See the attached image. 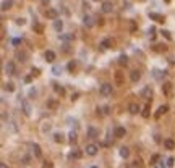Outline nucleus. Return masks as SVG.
<instances>
[{
    "mask_svg": "<svg viewBox=\"0 0 175 168\" xmlns=\"http://www.w3.org/2000/svg\"><path fill=\"white\" fill-rule=\"evenodd\" d=\"M154 32H156V27H151V29H149V34H151V37H154Z\"/></svg>",
    "mask_w": 175,
    "mask_h": 168,
    "instance_id": "obj_43",
    "label": "nucleus"
},
{
    "mask_svg": "<svg viewBox=\"0 0 175 168\" xmlns=\"http://www.w3.org/2000/svg\"><path fill=\"white\" fill-rule=\"evenodd\" d=\"M78 97H79V94H73V95H72V100H76Z\"/></svg>",
    "mask_w": 175,
    "mask_h": 168,
    "instance_id": "obj_44",
    "label": "nucleus"
},
{
    "mask_svg": "<svg viewBox=\"0 0 175 168\" xmlns=\"http://www.w3.org/2000/svg\"><path fill=\"white\" fill-rule=\"evenodd\" d=\"M88 137H91V139L99 137V129L94 128V126H89V128H88Z\"/></svg>",
    "mask_w": 175,
    "mask_h": 168,
    "instance_id": "obj_8",
    "label": "nucleus"
},
{
    "mask_svg": "<svg viewBox=\"0 0 175 168\" xmlns=\"http://www.w3.org/2000/svg\"><path fill=\"white\" fill-rule=\"evenodd\" d=\"M164 147L169 149V150H172V149H175V142L172 139H164Z\"/></svg>",
    "mask_w": 175,
    "mask_h": 168,
    "instance_id": "obj_19",
    "label": "nucleus"
},
{
    "mask_svg": "<svg viewBox=\"0 0 175 168\" xmlns=\"http://www.w3.org/2000/svg\"><path fill=\"white\" fill-rule=\"evenodd\" d=\"M55 52L54 50H45V53H44V58H45V62H49V63H52L55 60Z\"/></svg>",
    "mask_w": 175,
    "mask_h": 168,
    "instance_id": "obj_10",
    "label": "nucleus"
},
{
    "mask_svg": "<svg viewBox=\"0 0 175 168\" xmlns=\"http://www.w3.org/2000/svg\"><path fill=\"white\" fill-rule=\"evenodd\" d=\"M159 158H160V155H159V153H154V155L151 157V165H156V163H157V160H159Z\"/></svg>",
    "mask_w": 175,
    "mask_h": 168,
    "instance_id": "obj_33",
    "label": "nucleus"
},
{
    "mask_svg": "<svg viewBox=\"0 0 175 168\" xmlns=\"http://www.w3.org/2000/svg\"><path fill=\"white\" fill-rule=\"evenodd\" d=\"M16 24H18V26H23V24H25V20H23V18H18V20H16Z\"/></svg>",
    "mask_w": 175,
    "mask_h": 168,
    "instance_id": "obj_37",
    "label": "nucleus"
},
{
    "mask_svg": "<svg viewBox=\"0 0 175 168\" xmlns=\"http://www.w3.org/2000/svg\"><path fill=\"white\" fill-rule=\"evenodd\" d=\"M160 32H162V36L165 37V39H167V40H170V39H172V36H170V32L169 31H165V29H162V31H160Z\"/></svg>",
    "mask_w": 175,
    "mask_h": 168,
    "instance_id": "obj_35",
    "label": "nucleus"
},
{
    "mask_svg": "<svg viewBox=\"0 0 175 168\" xmlns=\"http://www.w3.org/2000/svg\"><path fill=\"white\" fill-rule=\"evenodd\" d=\"M45 16L49 18V20H57V18H59V11H57L55 8H49V10H45Z\"/></svg>",
    "mask_w": 175,
    "mask_h": 168,
    "instance_id": "obj_7",
    "label": "nucleus"
},
{
    "mask_svg": "<svg viewBox=\"0 0 175 168\" xmlns=\"http://www.w3.org/2000/svg\"><path fill=\"white\" fill-rule=\"evenodd\" d=\"M31 71H32V74H34V76H39V74H41V73H39V69H37V68H32Z\"/></svg>",
    "mask_w": 175,
    "mask_h": 168,
    "instance_id": "obj_40",
    "label": "nucleus"
},
{
    "mask_svg": "<svg viewBox=\"0 0 175 168\" xmlns=\"http://www.w3.org/2000/svg\"><path fill=\"white\" fill-rule=\"evenodd\" d=\"M67 68H68V71H70V73H73V71H75V68H76V62H70V63L67 65Z\"/></svg>",
    "mask_w": 175,
    "mask_h": 168,
    "instance_id": "obj_32",
    "label": "nucleus"
},
{
    "mask_svg": "<svg viewBox=\"0 0 175 168\" xmlns=\"http://www.w3.org/2000/svg\"><path fill=\"white\" fill-rule=\"evenodd\" d=\"M112 84H109V82H104L101 87H99V92H101V95L102 97H110L112 95Z\"/></svg>",
    "mask_w": 175,
    "mask_h": 168,
    "instance_id": "obj_1",
    "label": "nucleus"
},
{
    "mask_svg": "<svg viewBox=\"0 0 175 168\" xmlns=\"http://www.w3.org/2000/svg\"><path fill=\"white\" fill-rule=\"evenodd\" d=\"M5 73L7 74H15V63L13 62H8L5 65Z\"/></svg>",
    "mask_w": 175,
    "mask_h": 168,
    "instance_id": "obj_15",
    "label": "nucleus"
},
{
    "mask_svg": "<svg viewBox=\"0 0 175 168\" xmlns=\"http://www.w3.org/2000/svg\"><path fill=\"white\" fill-rule=\"evenodd\" d=\"M5 91L13 92V91H15V84H13V82H7V84H5Z\"/></svg>",
    "mask_w": 175,
    "mask_h": 168,
    "instance_id": "obj_31",
    "label": "nucleus"
},
{
    "mask_svg": "<svg viewBox=\"0 0 175 168\" xmlns=\"http://www.w3.org/2000/svg\"><path fill=\"white\" fill-rule=\"evenodd\" d=\"M54 27H55V31H62L63 29V23L60 21V20H55V23H54Z\"/></svg>",
    "mask_w": 175,
    "mask_h": 168,
    "instance_id": "obj_29",
    "label": "nucleus"
},
{
    "mask_svg": "<svg viewBox=\"0 0 175 168\" xmlns=\"http://www.w3.org/2000/svg\"><path fill=\"white\" fill-rule=\"evenodd\" d=\"M49 107H57V104H55L54 100H50V102H49Z\"/></svg>",
    "mask_w": 175,
    "mask_h": 168,
    "instance_id": "obj_45",
    "label": "nucleus"
},
{
    "mask_svg": "<svg viewBox=\"0 0 175 168\" xmlns=\"http://www.w3.org/2000/svg\"><path fill=\"white\" fill-rule=\"evenodd\" d=\"M120 157L122 158H128L130 157V149L128 147H120Z\"/></svg>",
    "mask_w": 175,
    "mask_h": 168,
    "instance_id": "obj_21",
    "label": "nucleus"
},
{
    "mask_svg": "<svg viewBox=\"0 0 175 168\" xmlns=\"http://www.w3.org/2000/svg\"><path fill=\"white\" fill-rule=\"evenodd\" d=\"M119 63L122 65V66H125V65L128 63V57H126V55H120V57H119Z\"/></svg>",
    "mask_w": 175,
    "mask_h": 168,
    "instance_id": "obj_30",
    "label": "nucleus"
},
{
    "mask_svg": "<svg viewBox=\"0 0 175 168\" xmlns=\"http://www.w3.org/2000/svg\"><path fill=\"white\" fill-rule=\"evenodd\" d=\"M133 165H135L136 168H141V166H143V163H141V160H140V158H136V160H135V163H133Z\"/></svg>",
    "mask_w": 175,
    "mask_h": 168,
    "instance_id": "obj_36",
    "label": "nucleus"
},
{
    "mask_svg": "<svg viewBox=\"0 0 175 168\" xmlns=\"http://www.w3.org/2000/svg\"><path fill=\"white\" fill-rule=\"evenodd\" d=\"M0 168H8V166H7V163L2 162V163H0Z\"/></svg>",
    "mask_w": 175,
    "mask_h": 168,
    "instance_id": "obj_46",
    "label": "nucleus"
},
{
    "mask_svg": "<svg viewBox=\"0 0 175 168\" xmlns=\"http://www.w3.org/2000/svg\"><path fill=\"white\" fill-rule=\"evenodd\" d=\"M167 111H169V105H160L159 108H157V111L154 113V118H156V120H159L160 116H162V115H165Z\"/></svg>",
    "mask_w": 175,
    "mask_h": 168,
    "instance_id": "obj_5",
    "label": "nucleus"
},
{
    "mask_svg": "<svg viewBox=\"0 0 175 168\" xmlns=\"http://www.w3.org/2000/svg\"><path fill=\"white\" fill-rule=\"evenodd\" d=\"M141 115H143V118H149V115H151V104H149V102L146 104L144 110L141 111Z\"/></svg>",
    "mask_w": 175,
    "mask_h": 168,
    "instance_id": "obj_20",
    "label": "nucleus"
},
{
    "mask_svg": "<svg viewBox=\"0 0 175 168\" xmlns=\"http://www.w3.org/2000/svg\"><path fill=\"white\" fill-rule=\"evenodd\" d=\"M173 163H175V160H173L172 157H170L169 160H167V165H169V166H173Z\"/></svg>",
    "mask_w": 175,
    "mask_h": 168,
    "instance_id": "obj_38",
    "label": "nucleus"
},
{
    "mask_svg": "<svg viewBox=\"0 0 175 168\" xmlns=\"http://www.w3.org/2000/svg\"><path fill=\"white\" fill-rule=\"evenodd\" d=\"M12 5H13L12 0H3V3H2V11H7L8 8H12Z\"/></svg>",
    "mask_w": 175,
    "mask_h": 168,
    "instance_id": "obj_25",
    "label": "nucleus"
},
{
    "mask_svg": "<svg viewBox=\"0 0 175 168\" xmlns=\"http://www.w3.org/2000/svg\"><path fill=\"white\" fill-rule=\"evenodd\" d=\"M91 168H99V166H91Z\"/></svg>",
    "mask_w": 175,
    "mask_h": 168,
    "instance_id": "obj_48",
    "label": "nucleus"
},
{
    "mask_svg": "<svg viewBox=\"0 0 175 168\" xmlns=\"http://www.w3.org/2000/svg\"><path fill=\"white\" fill-rule=\"evenodd\" d=\"M23 163H25V165H28V163H29V157H23Z\"/></svg>",
    "mask_w": 175,
    "mask_h": 168,
    "instance_id": "obj_42",
    "label": "nucleus"
},
{
    "mask_svg": "<svg viewBox=\"0 0 175 168\" xmlns=\"http://www.w3.org/2000/svg\"><path fill=\"white\" fill-rule=\"evenodd\" d=\"M32 29L36 32H39V34H42V32H44V26L39 24V23H34V24H32Z\"/></svg>",
    "mask_w": 175,
    "mask_h": 168,
    "instance_id": "obj_27",
    "label": "nucleus"
},
{
    "mask_svg": "<svg viewBox=\"0 0 175 168\" xmlns=\"http://www.w3.org/2000/svg\"><path fill=\"white\" fill-rule=\"evenodd\" d=\"M97 152H99V146H96V144H88V146H86V153H88V155L94 157Z\"/></svg>",
    "mask_w": 175,
    "mask_h": 168,
    "instance_id": "obj_4",
    "label": "nucleus"
},
{
    "mask_svg": "<svg viewBox=\"0 0 175 168\" xmlns=\"http://www.w3.org/2000/svg\"><path fill=\"white\" fill-rule=\"evenodd\" d=\"M112 44H113V40L110 39V37H106L102 42H101V45H102V49H110L112 47Z\"/></svg>",
    "mask_w": 175,
    "mask_h": 168,
    "instance_id": "obj_18",
    "label": "nucleus"
},
{
    "mask_svg": "<svg viewBox=\"0 0 175 168\" xmlns=\"http://www.w3.org/2000/svg\"><path fill=\"white\" fill-rule=\"evenodd\" d=\"M52 166H54V165H52L50 162H44V168H52Z\"/></svg>",
    "mask_w": 175,
    "mask_h": 168,
    "instance_id": "obj_41",
    "label": "nucleus"
},
{
    "mask_svg": "<svg viewBox=\"0 0 175 168\" xmlns=\"http://www.w3.org/2000/svg\"><path fill=\"white\" fill-rule=\"evenodd\" d=\"M149 18H153V20H156L157 23H164V21H165V20H164V16L157 15V13H149Z\"/></svg>",
    "mask_w": 175,
    "mask_h": 168,
    "instance_id": "obj_24",
    "label": "nucleus"
},
{
    "mask_svg": "<svg viewBox=\"0 0 175 168\" xmlns=\"http://www.w3.org/2000/svg\"><path fill=\"white\" fill-rule=\"evenodd\" d=\"M31 149H32V153H34V157H37V158H41V157H42V152H41L39 144H32Z\"/></svg>",
    "mask_w": 175,
    "mask_h": 168,
    "instance_id": "obj_14",
    "label": "nucleus"
},
{
    "mask_svg": "<svg viewBox=\"0 0 175 168\" xmlns=\"http://www.w3.org/2000/svg\"><path fill=\"white\" fill-rule=\"evenodd\" d=\"M128 111H130L131 115L140 113V105H138V104H135V102H133V104H130V105H128Z\"/></svg>",
    "mask_w": 175,
    "mask_h": 168,
    "instance_id": "obj_16",
    "label": "nucleus"
},
{
    "mask_svg": "<svg viewBox=\"0 0 175 168\" xmlns=\"http://www.w3.org/2000/svg\"><path fill=\"white\" fill-rule=\"evenodd\" d=\"M162 92H164L165 97H172L173 95V86H172V82H164L162 84Z\"/></svg>",
    "mask_w": 175,
    "mask_h": 168,
    "instance_id": "obj_2",
    "label": "nucleus"
},
{
    "mask_svg": "<svg viewBox=\"0 0 175 168\" xmlns=\"http://www.w3.org/2000/svg\"><path fill=\"white\" fill-rule=\"evenodd\" d=\"M52 73H54V74H60V68H59V66H54V69H52Z\"/></svg>",
    "mask_w": 175,
    "mask_h": 168,
    "instance_id": "obj_39",
    "label": "nucleus"
},
{
    "mask_svg": "<svg viewBox=\"0 0 175 168\" xmlns=\"http://www.w3.org/2000/svg\"><path fill=\"white\" fill-rule=\"evenodd\" d=\"M54 141H55V142H59V144L65 142V137H63V134H62V133H55V134H54Z\"/></svg>",
    "mask_w": 175,
    "mask_h": 168,
    "instance_id": "obj_23",
    "label": "nucleus"
},
{
    "mask_svg": "<svg viewBox=\"0 0 175 168\" xmlns=\"http://www.w3.org/2000/svg\"><path fill=\"white\" fill-rule=\"evenodd\" d=\"M54 91H55L59 95H65V89L60 86V84H54Z\"/></svg>",
    "mask_w": 175,
    "mask_h": 168,
    "instance_id": "obj_26",
    "label": "nucleus"
},
{
    "mask_svg": "<svg viewBox=\"0 0 175 168\" xmlns=\"http://www.w3.org/2000/svg\"><path fill=\"white\" fill-rule=\"evenodd\" d=\"M68 136H70V142H76V133L75 131H70Z\"/></svg>",
    "mask_w": 175,
    "mask_h": 168,
    "instance_id": "obj_34",
    "label": "nucleus"
},
{
    "mask_svg": "<svg viewBox=\"0 0 175 168\" xmlns=\"http://www.w3.org/2000/svg\"><path fill=\"white\" fill-rule=\"evenodd\" d=\"M113 79H115V84L117 86H123L125 84V76L122 71H115V74H113Z\"/></svg>",
    "mask_w": 175,
    "mask_h": 168,
    "instance_id": "obj_3",
    "label": "nucleus"
},
{
    "mask_svg": "<svg viewBox=\"0 0 175 168\" xmlns=\"http://www.w3.org/2000/svg\"><path fill=\"white\" fill-rule=\"evenodd\" d=\"M130 79H131V82H138L141 79V71H138V69L130 71Z\"/></svg>",
    "mask_w": 175,
    "mask_h": 168,
    "instance_id": "obj_9",
    "label": "nucleus"
},
{
    "mask_svg": "<svg viewBox=\"0 0 175 168\" xmlns=\"http://www.w3.org/2000/svg\"><path fill=\"white\" fill-rule=\"evenodd\" d=\"M112 10H113L112 2H102V11L104 13H112Z\"/></svg>",
    "mask_w": 175,
    "mask_h": 168,
    "instance_id": "obj_12",
    "label": "nucleus"
},
{
    "mask_svg": "<svg viewBox=\"0 0 175 168\" xmlns=\"http://www.w3.org/2000/svg\"><path fill=\"white\" fill-rule=\"evenodd\" d=\"M125 134H126V131H125L123 126H117L115 128V137H123Z\"/></svg>",
    "mask_w": 175,
    "mask_h": 168,
    "instance_id": "obj_17",
    "label": "nucleus"
},
{
    "mask_svg": "<svg viewBox=\"0 0 175 168\" xmlns=\"http://www.w3.org/2000/svg\"><path fill=\"white\" fill-rule=\"evenodd\" d=\"M83 23H84V26H86V27H93L94 26V18L89 16V15H84Z\"/></svg>",
    "mask_w": 175,
    "mask_h": 168,
    "instance_id": "obj_11",
    "label": "nucleus"
},
{
    "mask_svg": "<svg viewBox=\"0 0 175 168\" xmlns=\"http://www.w3.org/2000/svg\"><path fill=\"white\" fill-rule=\"evenodd\" d=\"M94 2H99V0H94Z\"/></svg>",
    "mask_w": 175,
    "mask_h": 168,
    "instance_id": "obj_49",
    "label": "nucleus"
},
{
    "mask_svg": "<svg viewBox=\"0 0 175 168\" xmlns=\"http://www.w3.org/2000/svg\"><path fill=\"white\" fill-rule=\"evenodd\" d=\"M26 57H28V53H26V52H16V58H18V62L25 63L26 60H28Z\"/></svg>",
    "mask_w": 175,
    "mask_h": 168,
    "instance_id": "obj_22",
    "label": "nucleus"
},
{
    "mask_svg": "<svg viewBox=\"0 0 175 168\" xmlns=\"http://www.w3.org/2000/svg\"><path fill=\"white\" fill-rule=\"evenodd\" d=\"M81 155L83 153H81V150H78V149H75V150L70 152V157L72 158H81Z\"/></svg>",
    "mask_w": 175,
    "mask_h": 168,
    "instance_id": "obj_28",
    "label": "nucleus"
},
{
    "mask_svg": "<svg viewBox=\"0 0 175 168\" xmlns=\"http://www.w3.org/2000/svg\"><path fill=\"white\" fill-rule=\"evenodd\" d=\"M165 2H170V0H165Z\"/></svg>",
    "mask_w": 175,
    "mask_h": 168,
    "instance_id": "obj_50",
    "label": "nucleus"
},
{
    "mask_svg": "<svg viewBox=\"0 0 175 168\" xmlns=\"http://www.w3.org/2000/svg\"><path fill=\"white\" fill-rule=\"evenodd\" d=\"M41 2H42V3H44V5H47V3H49V2H50V0H41Z\"/></svg>",
    "mask_w": 175,
    "mask_h": 168,
    "instance_id": "obj_47",
    "label": "nucleus"
},
{
    "mask_svg": "<svg viewBox=\"0 0 175 168\" xmlns=\"http://www.w3.org/2000/svg\"><path fill=\"white\" fill-rule=\"evenodd\" d=\"M21 105H23V113H25L26 116H31V105L28 104L26 100H23V102H21Z\"/></svg>",
    "mask_w": 175,
    "mask_h": 168,
    "instance_id": "obj_13",
    "label": "nucleus"
},
{
    "mask_svg": "<svg viewBox=\"0 0 175 168\" xmlns=\"http://www.w3.org/2000/svg\"><path fill=\"white\" fill-rule=\"evenodd\" d=\"M141 97H143V99H146V100H149L151 97H153V89H151L149 86H146L143 91H141Z\"/></svg>",
    "mask_w": 175,
    "mask_h": 168,
    "instance_id": "obj_6",
    "label": "nucleus"
}]
</instances>
